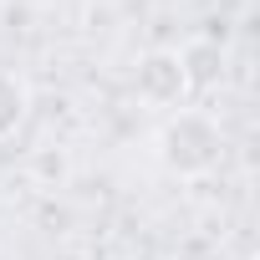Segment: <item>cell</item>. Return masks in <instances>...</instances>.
I'll return each instance as SVG.
<instances>
[{"label":"cell","instance_id":"6da1fadb","mask_svg":"<svg viewBox=\"0 0 260 260\" xmlns=\"http://www.w3.org/2000/svg\"><path fill=\"white\" fill-rule=\"evenodd\" d=\"M219 148H224L219 122H214L209 112H199V107H179V112L158 127V164H164L169 174H179V179L209 174V169L219 164Z\"/></svg>","mask_w":260,"mask_h":260},{"label":"cell","instance_id":"7a4b0ae2","mask_svg":"<svg viewBox=\"0 0 260 260\" xmlns=\"http://www.w3.org/2000/svg\"><path fill=\"white\" fill-rule=\"evenodd\" d=\"M133 87H138V97H143V102H153V107H174V102H184V97H189V87H184V72H179V56H174V51H153V56H143V67H138Z\"/></svg>","mask_w":260,"mask_h":260},{"label":"cell","instance_id":"3957f363","mask_svg":"<svg viewBox=\"0 0 260 260\" xmlns=\"http://www.w3.org/2000/svg\"><path fill=\"white\" fill-rule=\"evenodd\" d=\"M174 56H179V72H184V87H189V92L219 87V77H224V51H219V41L194 36V41H184V51H174Z\"/></svg>","mask_w":260,"mask_h":260},{"label":"cell","instance_id":"277c9868","mask_svg":"<svg viewBox=\"0 0 260 260\" xmlns=\"http://www.w3.org/2000/svg\"><path fill=\"white\" fill-rule=\"evenodd\" d=\"M31 112V87L16 72H0V138H11Z\"/></svg>","mask_w":260,"mask_h":260}]
</instances>
